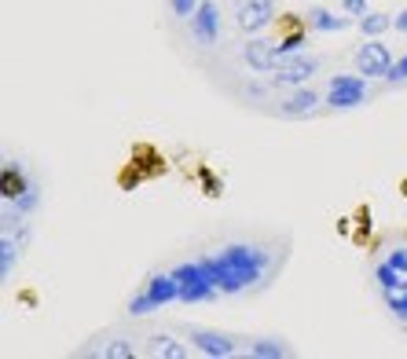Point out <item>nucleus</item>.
<instances>
[{
    "mask_svg": "<svg viewBox=\"0 0 407 359\" xmlns=\"http://www.w3.org/2000/svg\"><path fill=\"white\" fill-rule=\"evenodd\" d=\"M227 268H235L242 279H246V286L260 283L265 279V271H268V253L265 250H253V246H224L217 253Z\"/></svg>",
    "mask_w": 407,
    "mask_h": 359,
    "instance_id": "obj_1",
    "label": "nucleus"
},
{
    "mask_svg": "<svg viewBox=\"0 0 407 359\" xmlns=\"http://www.w3.org/2000/svg\"><path fill=\"white\" fill-rule=\"evenodd\" d=\"M319 70V59H308V55H290L286 62L272 70V85L275 88H301L308 85V77H316Z\"/></svg>",
    "mask_w": 407,
    "mask_h": 359,
    "instance_id": "obj_2",
    "label": "nucleus"
},
{
    "mask_svg": "<svg viewBox=\"0 0 407 359\" xmlns=\"http://www.w3.org/2000/svg\"><path fill=\"white\" fill-rule=\"evenodd\" d=\"M356 70L363 77H385L393 70V52H389L378 37H367V44L356 48Z\"/></svg>",
    "mask_w": 407,
    "mask_h": 359,
    "instance_id": "obj_3",
    "label": "nucleus"
},
{
    "mask_svg": "<svg viewBox=\"0 0 407 359\" xmlns=\"http://www.w3.org/2000/svg\"><path fill=\"white\" fill-rule=\"evenodd\" d=\"M268 22H275V4L272 0H242L239 11H235V26L242 34H257L265 29Z\"/></svg>",
    "mask_w": 407,
    "mask_h": 359,
    "instance_id": "obj_4",
    "label": "nucleus"
},
{
    "mask_svg": "<svg viewBox=\"0 0 407 359\" xmlns=\"http://www.w3.org/2000/svg\"><path fill=\"white\" fill-rule=\"evenodd\" d=\"M187 337L194 341V348L213 355V359H224V355H235V341L227 334H217V330H206V326H191Z\"/></svg>",
    "mask_w": 407,
    "mask_h": 359,
    "instance_id": "obj_5",
    "label": "nucleus"
},
{
    "mask_svg": "<svg viewBox=\"0 0 407 359\" xmlns=\"http://www.w3.org/2000/svg\"><path fill=\"white\" fill-rule=\"evenodd\" d=\"M242 62H246L250 70H257V74H272L275 67H279V55H275V44L260 41V37H250L246 44H242Z\"/></svg>",
    "mask_w": 407,
    "mask_h": 359,
    "instance_id": "obj_6",
    "label": "nucleus"
},
{
    "mask_svg": "<svg viewBox=\"0 0 407 359\" xmlns=\"http://www.w3.org/2000/svg\"><path fill=\"white\" fill-rule=\"evenodd\" d=\"M191 29H194V41H199V44H206V48H209V44H217V34H220V11H217L213 0H202V4H199Z\"/></svg>",
    "mask_w": 407,
    "mask_h": 359,
    "instance_id": "obj_7",
    "label": "nucleus"
},
{
    "mask_svg": "<svg viewBox=\"0 0 407 359\" xmlns=\"http://www.w3.org/2000/svg\"><path fill=\"white\" fill-rule=\"evenodd\" d=\"M29 187H34V184L26 180V172L15 165V161H8L4 172H0V194H4V202H19Z\"/></svg>",
    "mask_w": 407,
    "mask_h": 359,
    "instance_id": "obj_8",
    "label": "nucleus"
},
{
    "mask_svg": "<svg viewBox=\"0 0 407 359\" xmlns=\"http://www.w3.org/2000/svg\"><path fill=\"white\" fill-rule=\"evenodd\" d=\"M147 293H151V301L161 308V304H169V301H180V283H176V275H151V279H147Z\"/></svg>",
    "mask_w": 407,
    "mask_h": 359,
    "instance_id": "obj_9",
    "label": "nucleus"
},
{
    "mask_svg": "<svg viewBox=\"0 0 407 359\" xmlns=\"http://www.w3.org/2000/svg\"><path fill=\"white\" fill-rule=\"evenodd\" d=\"M147 352L151 355H166V359H187V348L180 341H173L169 334H151L147 337Z\"/></svg>",
    "mask_w": 407,
    "mask_h": 359,
    "instance_id": "obj_10",
    "label": "nucleus"
},
{
    "mask_svg": "<svg viewBox=\"0 0 407 359\" xmlns=\"http://www.w3.org/2000/svg\"><path fill=\"white\" fill-rule=\"evenodd\" d=\"M319 103V92L316 88H308V85H301L294 95H290V100L283 103V114H290V118H298V114H308Z\"/></svg>",
    "mask_w": 407,
    "mask_h": 359,
    "instance_id": "obj_11",
    "label": "nucleus"
},
{
    "mask_svg": "<svg viewBox=\"0 0 407 359\" xmlns=\"http://www.w3.org/2000/svg\"><path fill=\"white\" fill-rule=\"evenodd\" d=\"M308 26L319 29V34H338V29H349V19H338V15L327 11V8H312V15H308Z\"/></svg>",
    "mask_w": 407,
    "mask_h": 359,
    "instance_id": "obj_12",
    "label": "nucleus"
},
{
    "mask_svg": "<svg viewBox=\"0 0 407 359\" xmlns=\"http://www.w3.org/2000/svg\"><path fill=\"white\" fill-rule=\"evenodd\" d=\"M363 100H367V92H360V88H331L327 92V107H334V110H352Z\"/></svg>",
    "mask_w": 407,
    "mask_h": 359,
    "instance_id": "obj_13",
    "label": "nucleus"
},
{
    "mask_svg": "<svg viewBox=\"0 0 407 359\" xmlns=\"http://www.w3.org/2000/svg\"><path fill=\"white\" fill-rule=\"evenodd\" d=\"M389 26H393V19H389V15H382V11H367L363 19H360V34H363V37H382Z\"/></svg>",
    "mask_w": 407,
    "mask_h": 359,
    "instance_id": "obj_14",
    "label": "nucleus"
},
{
    "mask_svg": "<svg viewBox=\"0 0 407 359\" xmlns=\"http://www.w3.org/2000/svg\"><path fill=\"white\" fill-rule=\"evenodd\" d=\"M92 355H103V359H133L136 355V345H133V341H125V337H118V341H107L103 348H95Z\"/></svg>",
    "mask_w": 407,
    "mask_h": 359,
    "instance_id": "obj_15",
    "label": "nucleus"
},
{
    "mask_svg": "<svg viewBox=\"0 0 407 359\" xmlns=\"http://www.w3.org/2000/svg\"><path fill=\"white\" fill-rule=\"evenodd\" d=\"M250 355L253 359H283V355H290V345H283V341H253Z\"/></svg>",
    "mask_w": 407,
    "mask_h": 359,
    "instance_id": "obj_16",
    "label": "nucleus"
},
{
    "mask_svg": "<svg viewBox=\"0 0 407 359\" xmlns=\"http://www.w3.org/2000/svg\"><path fill=\"white\" fill-rule=\"evenodd\" d=\"M15 257H19V242L11 238V231H4V242H0V275H11V268H15Z\"/></svg>",
    "mask_w": 407,
    "mask_h": 359,
    "instance_id": "obj_17",
    "label": "nucleus"
},
{
    "mask_svg": "<svg viewBox=\"0 0 407 359\" xmlns=\"http://www.w3.org/2000/svg\"><path fill=\"white\" fill-rule=\"evenodd\" d=\"M301 44H305V34H301V29H290V34L275 44V55H279V62H286L290 55H298Z\"/></svg>",
    "mask_w": 407,
    "mask_h": 359,
    "instance_id": "obj_18",
    "label": "nucleus"
},
{
    "mask_svg": "<svg viewBox=\"0 0 407 359\" xmlns=\"http://www.w3.org/2000/svg\"><path fill=\"white\" fill-rule=\"evenodd\" d=\"M213 293H217L213 283H194V286H180V301L199 304V301H213Z\"/></svg>",
    "mask_w": 407,
    "mask_h": 359,
    "instance_id": "obj_19",
    "label": "nucleus"
},
{
    "mask_svg": "<svg viewBox=\"0 0 407 359\" xmlns=\"http://www.w3.org/2000/svg\"><path fill=\"white\" fill-rule=\"evenodd\" d=\"M374 279L382 283V290H385V293H396V290H403V283H400V271H396L393 264H389V260H385V264H378V268H374Z\"/></svg>",
    "mask_w": 407,
    "mask_h": 359,
    "instance_id": "obj_20",
    "label": "nucleus"
},
{
    "mask_svg": "<svg viewBox=\"0 0 407 359\" xmlns=\"http://www.w3.org/2000/svg\"><path fill=\"white\" fill-rule=\"evenodd\" d=\"M385 301H389V312H393L400 323H407V293H403V290L385 293Z\"/></svg>",
    "mask_w": 407,
    "mask_h": 359,
    "instance_id": "obj_21",
    "label": "nucleus"
},
{
    "mask_svg": "<svg viewBox=\"0 0 407 359\" xmlns=\"http://www.w3.org/2000/svg\"><path fill=\"white\" fill-rule=\"evenodd\" d=\"M8 205H19V217H22V213H34V209L41 205V191H37V184H34V187H29V191L22 194V198H19V202H8Z\"/></svg>",
    "mask_w": 407,
    "mask_h": 359,
    "instance_id": "obj_22",
    "label": "nucleus"
},
{
    "mask_svg": "<svg viewBox=\"0 0 407 359\" xmlns=\"http://www.w3.org/2000/svg\"><path fill=\"white\" fill-rule=\"evenodd\" d=\"M154 301H151V293L147 290H143L140 293V297H133V301H128V312H133V316H147V312H154Z\"/></svg>",
    "mask_w": 407,
    "mask_h": 359,
    "instance_id": "obj_23",
    "label": "nucleus"
},
{
    "mask_svg": "<svg viewBox=\"0 0 407 359\" xmlns=\"http://www.w3.org/2000/svg\"><path fill=\"white\" fill-rule=\"evenodd\" d=\"M199 176H202V187H206V194H209V198H217V194H220V180H217L213 172H209L206 165L199 169Z\"/></svg>",
    "mask_w": 407,
    "mask_h": 359,
    "instance_id": "obj_24",
    "label": "nucleus"
},
{
    "mask_svg": "<svg viewBox=\"0 0 407 359\" xmlns=\"http://www.w3.org/2000/svg\"><path fill=\"white\" fill-rule=\"evenodd\" d=\"M341 11L356 15V19H363V15H367V0H341Z\"/></svg>",
    "mask_w": 407,
    "mask_h": 359,
    "instance_id": "obj_25",
    "label": "nucleus"
},
{
    "mask_svg": "<svg viewBox=\"0 0 407 359\" xmlns=\"http://www.w3.org/2000/svg\"><path fill=\"white\" fill-rule=\"evenodd\" d=\"M169 4H173V15H180V19H191V15L199 11V8H194V0H169Z\"/></svg>",
    "mask_w": 407,
    "mask_h": 359,
    "instance_id": "obj_26",
    "label": "nucleus"
},
{
    "mask_svg": "<svg viewBox=\"0 0 407 359\" xmlns=\"http://www.w3.org/2000/svg\"><path fill=\"white\" fill-rule=\"evenodd\" d=\"M385 77H389V81H407V55H403L400 62H393V70H389Z\"/></svg>",
    "mask_w": 407,
    "mask_h": 359,
    "instance_id": "obj_27",
    "label": "nucleus"
},
{
    "mask_svg": "<svg viewBox=\"0 0 407 359\" xmlns=\"http://www.w3.org/2000/svg\"><path fill=\"white\" fill-rule=\"evenodd\" d=\"M393 29H396V34H407V11H400L393 19Z\"/></svg>",
    "mask_w": 407,
    "mask_h": 359,
    "instance_id": "obj_28",
    "label": "nucleus"
},
{
    "mask_svg": "<svg viewBox=\"0 0 407 359\" xmlns=\"http://www.w3.org/2000/svg\"><path fill=\"white\" fill-rule=\"evenodd\" d=\"M403 194H407V180H403Z\"/></svg>",
    "mask_w": 407,
    "mask_h": 359,
    "instance_id": "obj_29",
    "label": "nucleus"
}]
</instances>
